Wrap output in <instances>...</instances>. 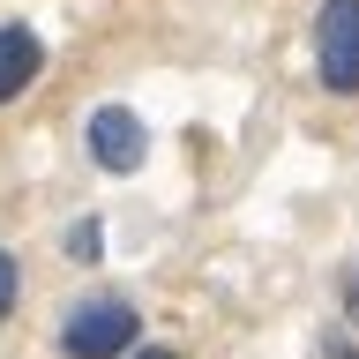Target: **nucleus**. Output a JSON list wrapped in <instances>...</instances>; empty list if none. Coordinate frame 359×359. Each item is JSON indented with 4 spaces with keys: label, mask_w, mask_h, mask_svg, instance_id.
Masks as SVG:
<instances>
[{
    "label": "nucleus",
    "mask_w": 359,
    "mask_h": 359,
    "mask_svg": "<svg viewBox=\"0 0 359 359\" xmlns=\"http://www.w3.org/2000/svg\"><path fill=\"white\" fill-rule=\"evenodd\" d=\"M344 314H352V330H359V277L344 285Z\"/></svg>",
    "instance_id": "6e6552de"
},
{
    "label": "nucleus",
    "mask_w": 359,
    "mask_h": 359,
    "mask_svg": "<svg viewBox=\"0 0 359 359\" xmlns=\"http://www.w3.org/2000/svg\"><path fill=\"white\" fill-rule=\"evenodd\" d=\"M135 359H172V352H135Z\"/></svg>",
    "instance_id": "1a4fd4ad"
},
{
    "label": "nucleus",
    "mask_w": 359,
    "mask_h": 359,
    "mask_svg": "<svg viewBox=\"0 0 359 359\" xmlns=\"http://www.w3.org/2000/svg\"><path fill=\"white\" fill-rule=\"evenodd\" d=\"M67 255H75V262H97V255H105V232H97V217H83L75 232H67Z\"/></svg>",
    "instance_id": "39448f33"
},
{
    "label": "nucleus",
    "mask_w": 359,
    "mask_h": 359,
    "mask_svg": "<svg viewBox=\"0 0 359 359\" xmlns=\"http://www.w3.org/2000/svg\"><path fill=\"white\" fill-rule=\"evenodd\" d=\"M142 337V314L120 299V292H105V299H83V307L60 322V352L67 359H120Z\"/></svg>",
    "instance_id": "f257e3e1"
},
{
    "label": "nucleus",
    "mask_w": 359,
    "mask_h": 359,
    "mask_svg": "<svg viewBox=\"0 0 359 359\" xmlns=\"http://www.w3.org/2000/svg\"><path fill=\"white\" fill-rule=\"evenodd\" d=\"M38 67H45L38 30H30V22H8V30H0V105H8V97H22V90L38 83Z\"/></svg>",
    "instance_id": "20e7f679"
},
{
    "label": "nucleus",
    "mask_w": 359,
    "mask_h": 359,
    "mask_svg": "<svg viewBox=\"0 0 359 359\" xmlns=\"http://www.w3.org/2000/svg\"><path fill=\"white\" fill-rule=\"evenodd\" d=\"M142 157H150V128H142L128 105H97L90 112V165H97V172H142Z\"/></svg>",
    "instance_id": "7ed1b4c3"
},
{
    "label": "nucleus",
    "mask_w": 359,
    "mask_h": 359,
    "mask_svg": "<svg viewBox=\"0 0 359 359\" xmlns=\"http://www.w3.org/2000/svg\"><path fill=\"white\" fill-rule=\"evenodd\" d=\"M322 352H330V359H359V344H352L344 330H330V337H322Z\"/></svg>",
    "instance_id": "0eeeda50"
},
{
    "label": "nucleus",
    "mask_w": 359,
    "mask_h": 359,
    "mask_svg": "<svg viewBox=\"0 0 359 359\" xmlns=\"http://www.w3.org/2000/svg\"><path fill=\"white\" fill-rule=\"evenodd\" d=\"M15 299H22V262L8 255V247H0V322L15 314Z\"/></svg>",
    "instance_id": "423d86ee"
},
{
    "label": "nucleus",
    "mask_w": 359,
    "mask_h": 359,
    "mask_svg": "<svg viewBox=\"0 0 359 359\" xmlns=\"http://www.w3.org/2000/svg\"><path fill=\"white\" fill-rule=\"evenodd\" d=\"M314 67H322V90L359 97V0H322V15H314Z\"/></svg>",
    "instance_id": "f03ea898"
}]
</instances>
